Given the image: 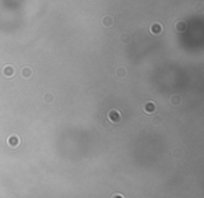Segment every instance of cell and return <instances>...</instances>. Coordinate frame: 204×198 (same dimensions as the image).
Returning <instances> with one entry per match:
<instances>
[{
    "instance_id": "obj_4",
    "label": "cell",
    "mask_w": 204,
    "mask_h": 198,
    "mask_svg": "<svg viewBox=\"0 0 204 198\" xmlns=\"http://www.w3.org/2000/svg\"><path fill=\"white\" fill-rule=\"evenodd\" d=\"M3 75H6V77H13L14 75V67L10 66V64H7V66L3 67Z\"/></svg>"
},
{
    "instance_id": "obj_2",
    "label": "cell",
    "mask_w": 204,
    "mask_h": 198,
    "mask_svg": "<svg viewBox=\"0 0 204 198\" xmlns=\"http://www.w3.org/2000/svg\"><path fill=\"white\" fill-rule=\"evenodd\" d=\"M7 144L10 145L11 148H17L20 145V137L18 135H10L7 139Z\"/></svg>"
},
{
    "instance_id": "obj_9",
    "label": "cell",
    "mask_w": 204,
    "mask_h": 198,
    "mask_svg": "<svg viewBox=\"0 0 204 198\" xmlns=\"http://www.w3.org/2000/svg\"><path fill=\"white\" fill-rule=\"evenodd\" d=\"M186 28H187L186 22H183V21L176 22V31H178V32H183V31H186Z\"/></svg>"
},
{
    "instance_id": "obj_13",
    "label": "cell",
    "mask_w": 204,
    "mask_h": 198,
    "mask_svg": "<svg viewBox=\"0 0 204 198\" xmlns=\"http://www.w3.org/2000/svg\"><path fill=\"white\" fill-rule=\"evenodd\" d=\"M130 41V36L129 35H122V42H129Z\"/></svg>"
},
{
    "instance_id": "obj_11",
    "label": "cell",
    "mask_w": 204,
    "mask_h": 198,
    "mask_svg": "<svg viewBox=\"0 0 204 198\" xmlns=\"http://www.w3.org/2000/svg\"><path fill=\"white\" fill-rule=\"evenodd\" d=\"M43 100H45L46 103H52V102H53V95H52V94H45Z\"/></svg>"
},
{
    "instance_id": "obj_3",
    "label": "cell",
    "mask_w": 204,
    "mask_h": 198,
    "mask_svg": "<svg viewBox=\"0 0 204 198\" xmlns=\"http://www.w3.org/2000/svg\"><path fill=\"white\" fill-rule=\"evenodd\" d=\"M150 32L154 33V35H159V33L162 32V25L159 24V22H154L150 27Z\"/></svg>"
},
{
    "instance_id": "obj_12",
    "label": "cell",
    "mask_w": 204,
    "mask_h": 198,
    "mask_svg": "<svg viewBox=\"0 0 204 198\" xmlns=\"http://www.w3.org/2000/svg\"><path fill=\"white\" fill-rule=\"evenodd\" d=\"M161 121H162V119L159 116H156V117H154L152 119V123L154 124H161Z\"/></svg>"
},
{
    "instance_id": "obj_14",
    "label": "cell",
    "mask_w": 204,
    "mask_h": 198,
    "mask_svg": "<svg viewBox=\"0 0 204 198\" xmlns=\"http://www.w3.org/2000/svg\"><path fill=\"white\" fill-rule=\"evenodd\" d=\"M112 198H125V197H123L122 194H115V195H113V197H112Z\"/></svg>"
},
{
    "instance_id": "obj_7",
    "label": "cell",
    "mask_w": 204,
    "mask_h": 198,
    "mask_svg": "<svg viewBox=\"0 0 204 198\" xmlns=\"http://www.w3.org/2000/svg\"><path fill=\"white\" fill-rule=\"evenodd\" d=\"M21 75H22V78H31L32 77V68L31 67H28V66H25L24 68L21 70Z\"/></svg>"
},
{
    "instance_id": "obj_10",
    "label": "cell",
    "mask_w": 204,
    "mask_h": 198,
    "mask_svg": "<svg viewBox=\"0 0 204 198\" xmlns=\"http://www.w3.org/2000/svg\"><path fill=\"white\" fill-rule=\"evenodd\" d=\"M126 74H127V71H126V68H125V67H119V68H117L116 75H117V77H119V78L126 77Z\"/></svg>"
},
{
    "instance_id": "obj_6",
    "label": "cell",
    "mask_w": 204,
    "mask_h": 198,
    "mask_svg": "<svg viewBox=\"0 0 204 198\" xmlns=\"http://www.w3.org/2000/svg\"><path fill=\"white\" fill-rule=\"evenodd\" d=\"M102 25L103 27H106V28H109V27H112L113 25V18H112L111 15H103L102 17Z\"/></svg>"
},
{
    "instance_id": "obj_5",
    "label": "cell",
    "mask_w": 204,
    "mask_h": 198,
    "mask_svg": "<svg viewBox=\"0 0 204 198\" xmlns=\"http://www.w3.org/2000/svg\"><path fill=\"white\" fill-rule=\"evenodd\" d=\"M155 110H156V106H155V103L151 102V100L144 105V112L145 113H154Z\"/></svg>"
},
{
    "instance_id": "obj_8",
    "label": "cell",
    "mask_w": 204,
    "mask_h": 198,
    "mask_svg": "<svg viewBox=\"0 0 204 198\" xmlns=\"http://www.w3.org/2000/svg\"><path fill=\"white\" fill-rule=\"evenodd\" d=\"M169 102H170V105H173V106H179L182 103V98L179 96V95H172Z\"/></svg>"
},
{
    "instance_id": "obj_1",
    "label": "cell",
    "mask_w": 204,
    "mask_h": 198,
    "mask_svg": "<svg viewBox=\"0 0 204 198\" xmlns=\"http://www.w3.org/2000/svg\"><path fill=\"white\" fill-rule=\"evenodd\" d=\"M108 120L113 124H117V123L122 121V113L117 109H112V110L108 112Z\"/></svg>"
}]
</instances>
